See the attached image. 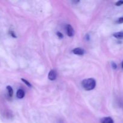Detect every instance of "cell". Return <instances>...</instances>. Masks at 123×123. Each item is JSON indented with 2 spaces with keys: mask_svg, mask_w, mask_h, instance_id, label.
Returning <instances> with one entry per match:
<instances>
[{
  "mask_svg": "<svg viewBox=\"0 0 123 123\" xmlns=\"http://www.w3.org/2000/svg\"><path fill=\"white\" fill-rule=\"evenodd\" d=\"M96 85V80L92 78H89L84 80L82 82L83 88L86 91H90L93 90Z\"/></svg>",
  "mask_w": 123,
  "mask_h": 123,
  "instance_id": "1",
  "label": "cell"
},
{
  "mask_svg": "<svg viewBox=\"0 0 123 123\" xmlns=\"http://www.w3.org/2000/svg\"><path fill=\"white\" fill-rule=\"evenodd\" d=\"M66 31H67V34L69 37H72L74 35V31L73 30V27L71 26L70 25H67L66 26Z\"/></svg>",
  "mask_w": 123,
  "mask_h": 123,
  "instance_id": "2",
  "label": "cell"
},
{
  "mask_svg": "<svg viewBox=\"0 0 123 123\" xmlns=\"http://www.w3.org/2000/svg\"><path fill=\"white\" fill-rule=\"evenodd\" d=\"M73 53L74 54H76V55H84V53H85V51L83 49L80 48H75V49H73L72 50Z\"/></svg>",
  "mask_w": 123,
  "mask_h": 123,
  "instance_id": "3",
  "label": "cell"
},
{
  "mask_svg": "<svg viewBox=\"0 0 123 123\" xmlns=\"http://www.w3.org/2000/svg\"><path fill=\"white\" fill-rule=\"evenodd\" d=\"M48 78L51 80H54L56 78V73L54 70H52L49 72L48 74Z\"/></svg>",
  "mask_w": 123,
  "mask_h": 123,
  "instance_id": "4",
  "label": "cell"
},
{
  "mask_svg": "<svg viewBox=\"0 0 123 123\" xmlns=\"http://www.w3.org/2000/svg\"><path fill=\"white\" fill-rule=\"evenodd\" d=\"M101 123H114V120L111 117H104L100 120Z\"/></svg>",
  "mask_w": 123,
  "mask_h": 123,
  "instance_id": "5",
  "label": "cell"
},
{
  "mask_svg": "<svg viewBox=\"0 0 123 123\" xmlns=\"http://www.w3.org/2000/svg\"><path fill=\"white\" fill-rule=\"evenodd\" d=\"M16 96L18 98H22L25 96V92L22 89H19L16 92Z\"/></svg>",
  "mask_w": 123,
  "mask_h": 123,
  "instance_id": "6",
  "label": "cell"
},
{
  "mask_svg": "<svg viewBox=\"0 0 123 123\" xmlns=\"http://www.w3.org/2000/svg\"><path fill=\"white\" fill-rule=\"evenodd\" d=\"M114 37L118 39H123V31H120V32H117L113 34Z\"/></svg>",
  "mask_w": 123,
  "mask_h": 123,
  "instance_id": "7",
  "label": "cell"
},
{
  "mask_svg": "<svg viewBox=\"0 0 123 123\" xmlns=\"http://www.w3.org/2000/svg\"><path fill=\"white\" fill-rule=\"evenodd\" d=\"M7 90H8V95H9L10 97H12V96H13V89H12V88L10 86H7Z\"/></svg>",
  "mask_w": 123,
  "mask_h": 123,
  "instance_id": "8",
  "label": "cell"
},
{
  "mask_svg": "<svg viewBox=\"0 0 123 123\" xmlns=\"http://www.w3.org/2000/svg\"><path fill=\"white\" fill-rule=\"evenodd\" d=\"M21 80H22V81L24 82L25 83V84H26V85H27V86H28L29 87H31V84H30V83L28 81H27V80H25V79H21Z\"/></svg>",
  "mask_w": 123,
  "mask_h": 123,
  "instance_id": "9",
  "label": "cell"
},
{
  "mask_svg": "<svg viewBox=\"0 0 123 123\" xmlns=\"http://www.w3.org/2000/svg\"><path fill=\"white\" fill-rule=\"evenodd\" d=\"M115 5L117 6H120L123 5V1H118L115 3Z\"/></svg>",
  "mask_w": 123,
  "mask_h": 123,
  "instance_id": "10",
  "label": "cell"
},
{
  "mask_svg": "<svg viewBox=\"0 0 123 123\" xmlns=\"http://www.w3.org/2000/svg\"><path fill=\"white\" fill-rule=\"evenodd\" d=\"M111 64H112V67L114 69H117V64L115 63V62H112Z\"/></svg>",
  "mask_w": 123,
  "mask_h": 123,
  "instance_id": "11",
  "label": "cell"
},
{
  "mask_svg": "<svg viewBox=\"0 0 123 123\" xmlns=\"http://www.w3.org/2000/svg\"><path fill=\"white\" fill-rule=\"evenodd\" d=\"M118 23H119V24H123V17H121V18H119L118 20L117 21Z\"/></svg>",
  "mask_w": 123,
  "mask_h": 123,
  "instance_id": "12",
  "label": "cell"
},
{
  "mask_svg": "<svg viewBox=\"0 0 123 123\" xmlns=\"http://www.w3.org/2000/svg\"><path fill=\"white\" fill-rule=\"evenodd\" d=\"M56 34H57V36H58V37H60V38H62V37H63V36H62V34L61 33V32H58L57 33H56Z\"/></svg>",
  "mask_w": 123,
  "mask_h": 123,
  "instance_id": "13",
  "label": "cell"
},
{
  "mask_svg": "<svg viewBox=\"0 0 123 123\" xmlns=\"http://www.w3.org/2000/svg\"><path fill=\"white\" fill-rule=\"evenodd\" d=\"M122 68H123V62H122Z\"/></svg>",
  "mask_w": 123,
  "mask_h": 123,
  "instance_id": "14",
  "label": "cell"
}]
</instances>
